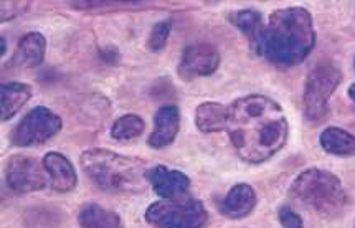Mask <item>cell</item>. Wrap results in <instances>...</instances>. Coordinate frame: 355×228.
Returning a JSON list of instances; mask_svg holds the SVG:
<instances>
[{"label":"cell","mask_w":355,"mask_h":228,"mask_svg":"<svg viewBox=\"0 0 355 228\" xmlns=\"http://www.w3.org/2000/svg\"><path fill=\"white\" fill-rule=\"evenodd\" d=\"M227 131L236 154L250 164H261L278 154L288 139V119L278 103L251 94L228 106Z\"/></svg>","instance_id":"obj_1"},{"label":"cell","mask_w":355,"mask_h":228,"mask_svg":"<svg viewBox=\"0 0 355 228\" xmlns=\"http://www.w3.org/2000/svg\"><path fill=\"white\" fill-rule=\"evenodd\" d=\"M314 45L313 17L306 8L289 7L271 14L258 53L276 67H294L304 62Z\"/></svg>","instance_id":"obj_2"},{"label":"cell","mask_w":355,"mask_h":228,"mask_svg":"<svg viewBox=\"0 0 355 228\" xmlns=\"http://www.w3.org/2000/svg\"><path fill=\"white\" fill-rule=\"evenodd\" d=\"M85 174L107 192H142L147 186L146 162L121 156L107 149H89L81 154Z\"/></svg>","instance_id":"obj_3"},{"label":"cell","mask_w":355,"mask_h":228,"mask_svg":"<svg viewBox=\"0 0 355 228\" xmlns=\"http://www.w3.org/2000/svg\"><path fill=\"white\" fill-rule=\"evenodd\" d=\"M293 199L326 217H334L347 205V193L339 177L322 169L301 172L289 188Z\"/></svg>","instance_id":"obj_4"},{"label":"cell","mask_w":355,"mask_h":228,"mask_svg":"<svg viewBox=\"0 0 355 228\" xmlns=\"http://www.w3.org/2000/svg\"><path fill=\"white\" fill-rule=\"evenodd\" d=\"M342 81V73L334 63L322 62L309 73L302 94V109L309 121L318 123L329 111V100Z\"/></svg>","instance_id":"obj_5"},{"label":"cell","mask_w":355,"mask_h":228,"mask_svg":"<svg viewBox=\"0 0 355 228\" xmlns=\"http://www.w3.org/2000/svg\"><path fill=\"white\" fill-rule=\"evenodd\" d=\"M146 220L157 228H203L209 215L200 200H162L146 210Z\"/></svg>","instance_id":"obj_6"},{"label":"cell","mask_w":355,"mask_h":228,"mask_svg":"<svg viewBox=\"0 0 355 228\" xmlns=\"http://www.w3.org/2000/svg\"><path fill=\"white\" fill-rule=\"evenodd\" d=\"M62 129V119L49 107H33L12 131L10 141L19 148H30L46 143Z\"/></svg>","instance_id":"obj_7"},{"label":"cell","mask_w":355,"mask_h":228,"mask_svg":"<svg viewBox=\"0 0 355 228\" xmlns=\"http://www.w3.org/2000/svg\"><path fill=\"white\" fill-rule=\"evenodd\" d=\"M46 174L43 162L28 156H14L7 166V184L15 193L42 191L46 184Z\"/></svg>","instance_id":"obj_8"},{"label":"cell","mask_w":355,"mask_h":228,"mask_svg":"<svg viewBox=\"0 0 355 228\" xmlns=\"http://www.w3.org/2000/svg\"><path fill=\"white\" fill-rule=\"evenodd\" d=\"M220 64V53L210 43H193L182 51L179 75L184 80L209 76Z\"/></svg>","instance_id":"obj_9"},{"label":"cell","mask_w":355,"mask_h":228,"mask_svg":"<svg viewBox=\"0 0 355 228\" xmlns=\"http://www.w3.org/2000/svg\"><path fill=\"white\" fill-rule=\"evenodd\" d=\"M147 180L157 195L168 200L180 197L190 186V180L184 172L168 169L166 166H155L147 170Z\"/></svg>","instance_id":"obj_10"},{"label":"cell","mask_w":355,"mask_h":228,"mask_svg":"<svg viewBox=\"0 0 355 228\" xmlns=\"http://www.w3.org/2000/svg\"><path fill=\"white\" fill-rule=\"evenodd\" d=\"M180 128V111L177 106H162L154 118V131L149 137V146L162 149L174 143Z\"/></svg>","instance_id":"obj_11"},{"label":"cell","mask_w":355,"mask_h":228,"mask_svg":"<svg viewBox=\"0 0 355 228\" xmlns=\"http://www.w3.org/2000/svg\"><path fill=\"white\" fill-rule=\"evenodd\" d=\"M46 174L50 177V186L56 192H70L76 186L75 167L63 154L49 152L43 157Z\"/></svg>","instance_id":"obj_12"},{"label":"cell","mask_w":355,"mask_h":228,"mask_svg":"<svg viewBox=\"0 0 355 228\" xmlns=\"http://www.w3.org/2000/svg\"><path fill=\"white\" fill-rule=\"evenodd\" d=\"M254 205H257V193L253 187L248 184H236L222 200L220 212L225 217L236 220V218H245L246 215L253 212Z\"/></svg>","instance_id":"obj_13"},{"label":"cell","mask_w":355,"mask_h":228,"mask_svg":"<svg viewBox=\"0 0 355 228\" xmlns=\"http://www.w3.org/2000/svg\"><path fill=\"white\" fill-rule=\"evenodd\" d=\"M46 50L45 37L38 32L27 33L20 38L17 45L14 57H12V64L17 68H33L38 67L43 62Z\"/></svg>","instance_id":"obj_14"},{"label":"cell","mask_w":355,"mask_h":228,"mask_svg":"<svg viewBox=\"0 0 355 228\" xmlns=\"http://www.w3.org/2000/svg\"><path fill=\"white\" fill-rule=\"evenodd\" d=\"M230 21L241 33L248 38L251 49L259 51V45H261L263 32H265L266 25L263 24L261 14L254 10H238L235 14L230 15Z\"/></svg>","instance_id":"obj_15"},{"label":"cell","mask_w":355,"mask_h":228,"mask_svg":"<svg viewBox=\"0 0 355 228\" xmlns=\"http://www.w3.org/2000/svg\"><path fill=\"white\" fill-rule=\"evenodd\" d=\"M228 107L220 103H203L196 111V124L202 132H218L227 129Z\"/></svg>","instance_id":"obj_16"},{"label":"cell","mask_w":355,"mask_h":228,"mask_svg":"<svg viewBox=\"0 0 355 228\" xmlns=\"http://www.w3.org/2000/svg\"><path fill=\"white\" fill-rule=\"evenodd\" d=\"M320 146L329 154L334 156H354L355 154V136L340 128L324 129L319 137Z\"/></svg>","instance_id":"obj_17"},{"label":"cell","mask_w":355,"mask_h":228,"mask_svg":"<svg viewBox=\"0 0 355 228\" xmlns=\"http://www.w3.org/2000/svg\"><path fill=\"white\" fill-rule=\"evenodd\" d=\"M78 222L83 228H124L119 215L103 209L98 204H88L81 209Z\"/></svg>","instance_id":"obj_18"},{"label":"cell","mask_w":355,"mask_h":228,"mask_svg":"<svg viewBox=\"0 0 355 228\" xmlns=\"http://www.w3.org/2000/svg\"><path fill=\"white\" fill-rule=\"evenodd\" d=\"M32 96V89L24 83H3L2 85V119L7 121L15 116L25 103Z\"/></svg>","instance_id":"obj_19"},{"label":"cell","mask_w":355,"mask_h":228,"mask_svg":"<svg viewBox=\"0 0 355 228\" xmlns=\"http://www.w3.org/2000/svg\"><path fill=\"white\" fill-rule=\"evenodd\" d=\"M146 124L139 116L136 114H125L121 116V118L112 124L111 129V136L114 139L119 141H128V139H134V137L141 136L144 132Z\"/></svg>","instance_id":"obj_20"},{"label":"cell","mask_w":355,"mask_h":228,"mask_svg":"<svg viewBox=\"0 0 355 228\" xmlns=\"http://www.w3.org/2000/svg\"><path fill=\"white\" fill-rule=\"evenodd\" d=\"M171 21H159V24L153 28V32H150L149 42H147L149 49L153 51L162 50L164 46H166L168 37H171Z\"/></svg>","instance_id":"obj_21"},{"label":"cell","mask_w":355,"mask_h":228,"mask_svg":"<svg viewBox=\"0 0 355 228\" xmlns=\"http://www.w3.org/2000/svg\"><path fill=\"white\" fill-rule=\"evenodd\" d=\"M278 218L283 228H304V222H302L301 215L289 207V205H283L278 210Z\"/></svg>","instance_id":"obj_22"},{"label":"cell","mask_w":355,"mask_h":228,"mask_svg":"<svg viewBox=\"0 0 355 228\" xmlns=\"http://www.w3.org/2000/svg\"><path fill=\"white\" fill-rule=\"evenodd\" d=\"M2 8V20H10L15 19L17 15H20L21 12H25L28 8V2H2L0 3Z\"/></svg>","instance_id":"obj_23"},{"label":"cell","mask_w":355,"mask_h":228,"mask_svg":"<svg viewBox=\"0 0 355 228\" xmlns=\"http://www.w3.org/2000/svg\"><path fill=\"white\" fill-rule=\"evenodd\" d=\"M349 98H350V100H352V103L355 105V83L350 85V88H349Z\"/></svg>","instance_id":"obj_24"},{"label":"cell","mask_w":355,"mask_h":228,"mask_svg":"<svg viewBox=\"0 0 355 228\" xmlns=\"http://www.w3.org/2000/svg\"><path fill=\"white\" fill-rule=\"evenodd\" d=\"M6 45H7V43H6V38H2V55L6 53Z\"/></svg>","instance_id":"obj_25"},{"label":"cell","mask_w":355,"mask_h":228,"mask_svg":"<svg viewBox=\"0 0 355 228\" xmlns=\"http://www.w3.org/2000/svg\"><path fill=\"white\" fill-rule=\"evenodd\" d=\"M354 67H355V62H354Z\"/></svg>","instance_id":"obj_26"}]
</instances>
